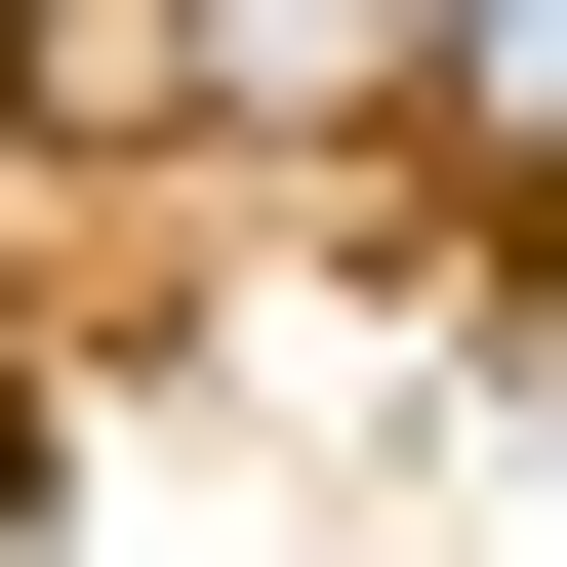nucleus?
<instances>
[{"instance_id":"f257e3e1","label":"nucleus","mask_w":567,"mask_h":567,"mask_svg":"<svg viewBox=\"0 0 567 567\" xmlns=\"http://www.w3.org/2000/svg\"><path fill=\"white\" fill-rule=\"evenodd\" d=\"M405 41H446V0H203V82H284V122H324V82H405Z\"/></svg>"}]
</instances>
